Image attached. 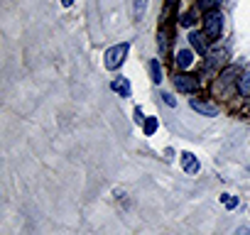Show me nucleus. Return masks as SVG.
<instances>
[{"label":"nucleus","mask_w":250,"mask_h":235,"mask_svg":"<svg viewBox=\"0 0 250 235\" xmlns=\"http://www.w3.org/2000/svg\"><path fill=\"white\" fill-rule=\"evenodd\" d=\"M133 8H135V15L143 18V13H145V8H147V0H133Z\"/></svg>","instance_id":"12"},{"label":"nucleus","mask_w":250,"mask_h":235,"mask_svg":"<svg viewBox=\"0 0 250 235\" xmlns=\"http://www.w3.org/2000/svg\"><path fill=\"white\" fill-rule=\"evenodd\" d=\"M135 120H138V123L145 120V118H143V108H135Z\"/></svg>","instance_id":"19"},{"label":"nucleus","mask_w":250,"mask_h":235,"mask_svg":"<svg viewBox=\"0 0 250 235\" xmlns=\"http://www.w3.org/2000/svg\"><path fill=\"white\" fill-rule=\"evenodd\" d=\"M189 105H191L194 110L204 113V115H216V113H218L216 103H211V100H204V98H191V100H189Z\"/></svg>","instance_id":"4"},{"label":"nucleus","mask_w":250,"mask_h":235,"mask_svg":"<svg viewBox=\"0 0 250 235\" xmlns=\"http://www.w3.org/2000/svg\"><path fill=\"white\" fill-rule=\"evenodd\" d=\"M162 98H165V103H167V105H177V100H174L169 93H162Z\"/></svg>","instance_id":"18"},{"label":"nucleus","mask_w":250,"mask_h":235,"mask_svg":"<svg viewBox=\"0 0 250 235\" xmlns=\"http://www.w3.org/2000/svg\"><path fill=\"white\" fill-rule=\"evenodd\" d=\"M150 74H152V81H155V83H160V81H162V66H160V61H157V59H152V61H150Z\"/></svg>","instance_id":"10"},{"label":"nucleus","mask_w":250,"mask_h":235,"mask_svg":"<svg viewBox=\"0 0 250 235\" xmlns=\"http://www.w3.org/2000/svg\"><path fill=\"white\" fill-rule=\"evenodd\" d=\"M110 86H113V91H115V93H120L123 98H130V83H128V78L118 76V78H115Z\"/></svg>","instance_id":"6"},{"label":"nucleus","mask_w":250,"mask_h":235,"mask_svg":"<svg viewBox=\"0 0 250 235\" xmlns=\"http://www.w3.org/2000/svg\"><path fill=\"white\" fill-rule=\"evenodd\" d=\"M160 52H167V37H165V32H160Z\"/></svg>","instance_id":"17"},{"label":"nucleus","mask_w":250,"mask_h":235,"mask_svg":"<svg viewBox=\"0 0 250 235\" xmlns=\"http://www.w3.org/2000/svg\"><path fill=\"white\" fill-rule=\"evenodd\" d=\"M71 3H74V0H62V5H66V8H69Z\"/></svg>","instance_id":"21"},{"label":"nucleus","mask_w":250,"mask_h":235,"mask_svg":"<svg viewBox=\"0 0 250 235\" xmlns=\"http://www.w3.org/2000/svg\"><path fill=\"white\" fill-rule=\"evenodd\" d=\"M157 130V118H147L145 120V135H152Z\"/></svg>","instance_id":"13"},{"label":"nucleus","mask_w":250,"mask_h":235,"mask_svg":"<svg viewBox=\"0 0 250 235\" xmlns=\"http://www.w3.org/2000/svg\"><path fill=\"white\" fill-rule=\"evenodd\" d=\"M125 54H128V44H115V47H110L108 52H105V66L108 69H118L123 61H125Z\"/></svg>","instance_id":"2"},{"label":"nucleus","mask_w":250,"mask_h":235,"mask_svg":"<svg viewBox=\"0 0 250 235\" xmlns=\"http://www.w3.org/2000/svg\"><path fill=\"white\" fill-rule=\"evenodd\" d=\"M191 61H194L191 52H187V49H184V52H179V54H177V66H179V69H187V66H191Z\"/></svg>","instance_id":"9"},{"label":"nucleus","mask_w":250,"mask_h":235,"mask_svg":"<svg viewBox=\"0 0 250 235\" xmlns=\"http://www.w3.org/2000/svg\"><path fill=\"white\" fill-rule=\"evenodd\" d=\"M182 167H184V172H187V174H196V172L201 169L199 159H196L191 152H182Z\"/></svg>","instance_id":"5"},{"label":"nucleus","mask_w":250,"mask_h":235,"mask_svg":"<svg viewBox=\"0 0 250 235\" xmlns=\"http://www.w3.org/2000/svg\"><path fill=\"white\" fill-rule=\"evenodd\" d=\"M189 44H191L199 54H206V42H204V35H201V32H189Z\"/></svg>","instance_id":"7"},{"label":"nucleus","mask_w":250,"mask_h":235,"mask_svg":"<svg viewBox=\"0 0 250 235\" xmlns=\"http://www.w3.org/2000/svg\"><path fill=\"white\" fill-rule=\"evenodd\" d=\"M221 27H223L221 13H216V10L206 13V18H204V32H206V37H208V39H216V37L221 35Z\"/></svg>","instance_id":"1"},{"label":"nucleus","mask_w":250,"mask_h":235,"mask_svg":"<svg viewBox=\"0 0 250 235\" xmlns=\"http://www.w3.org/2000/svg\"><path fill=\"white\" fill-rule=\"evenodd\" d=\"M182 25H184V27H191V25H194V15H191V13L182 15Z\"/></svg>","instance_id":"16"},{"label":"nucleus","mask_w":250,"mask_h":235,"mask_svg":"<svg viewBox=\"0 0 250 235\" xmlns=\"http://www.w3.org/2000/svg\"><path fill=\"white\" fill-rule=\"evenodd\" d=\"M223 59H226V49H218V52L206 61V69L211 71V69H216V66H223Z\"/></svg>","instance_id":"8"},{"label":"nucleus","mask_w":250,"mask_h":235,"mask_svg":"<svg viewBox=\"0 0 250 235\" xmlns=\"http://www.w3.org/2000/svg\"><path fill=\"white\" fill-rule=\"evenodd\" d=\"M174 86H177V91H182V93H191V91L199 88V78L187 76V74H179V76H174Z\"/></svg>","instance_id":"3"},{"label":"nucleus","mask_w":250,"mask_h":235,"mask_svg":"<svg viewBox=\"0 0 250 235\" xmlns=\"http://www.w3.org/2000/svg\"><path fill=\"white\" fill-rule=\"evenodd\" d=\"M238 91H240L243 96H250V71H248V74H245V76L238 81Z\"/></svg>","instance_id":"11"},{"label":"nucleus","mask_w":250,"mask_h":235,"mask_svg":"<svg viewBox=\"0 0 250 235\" xmlns=\"http://www.w3.org/2000/svg\"><path fill=\"white\" fill-rule=\"evenodd\" d=\"M216 5H218V0H199V8L206 10V13H211Z\"/></svg>","instance_id":"14"},{"label":"nucleus","mask_w":250,"mask_h":235,"mask_svg":"<svg viewBox=\"0 0 250 235\" xmlns=\"http://www.w3.org/2000/svg\"><path fill=\"white\" fill-rule=\"evenodd\" d=\"M221 201L226 203V208H235V206H238V198H235V196H228V194H223Z\"/></svg>","instance_id":"15"},{"label":"nucleus","mask_w":250,"mask_h":235,"mask_svg":"<svg viewBox=\"0 0 250 235\" xmlns=\"http://www.w3.org/2000/svg\"><path fill=\"white\" fill-rule=\"evenodd\" d=\"M235 235H250V230H248V228H238Z\"/></svg>","instance_id":"20"}]
</instances>
